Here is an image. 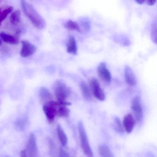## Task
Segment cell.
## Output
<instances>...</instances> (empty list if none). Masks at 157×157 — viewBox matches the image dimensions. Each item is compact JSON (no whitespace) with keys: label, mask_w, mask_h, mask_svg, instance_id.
I'll use <instances>...</instances> for the list:
<instances>
[{"label":"cell","mask_w":157,"mask_h":157,"mask_svg":"<svg viewBox=\"0 0 157 157\" xmlns=\"http://www.w3.org/2000/svg\"><path fill=\"white\" fill-rule=\"evenodd\" d=\"M58 105V102L57 101H51L44 104L43 106V111L48 123L50 124H52L54 122L56 117Z\"/></svg>","instance_id":"cell-4"},{"label":"cell","mask_w":157,"mask_h":157,"mask_svg":"<svg viewBox=\"0 0 157 157\" xmlns=\"http://www.w3.org/2000/svg\"><path fill=\"white\" fill-rule=\"evenodd\" d=\"M0 38L5 43L10 44L16 45L19 43L17 37L3 32L0 33Z\"/></svg>","instance_id":"cell-14"},{"label":"cell","mask_w":157,"mask_h":157,"mask_svg":"<svg viewBox=\"0 0 157 157\" xmlns=\"http://www.w3.org/2000/svg\"><path fill=\"white\" fill-rule=\"evenodd\" d=\"M27 120L26 117H21L17 119L14 124L16 129L20 131L24 130L27 125Z\"/></svg>","instance_id":"cell-19"},{"label":"cell","mask_w":157,"mask_h":157,"mask_svg":"<svg viewBox=\"0 0 157 157\" xmlns=\"http://www.w3.org/2000/svg\"><path fill=\"white\" fill-rule=\"evenodd\" d=\"M25 150L27 157H39L36 137L33 133L30 134L26 145V149Z\"/></svg>","instance_id":"cell-5"},{"label":"cell","mask_w":157,"mask_h":157,"mask_svg":"<svg viewBox=\"0 0 157 157\" xmlns=\"http://www.w3.org/2000/svg\"><path fill=\"white\" fill-rule=\"evenodd\" d=\"M22 48L20 55L23 58H27L33 56L36 52L37 48L33 44L26 40L22 41Z\"/></svg>","instance_id":"cell-7"},{"label":"cell","mask_w":157,"mask_h":157,"mask_svg":"<svg viewBox=\"0 0 157 157\" xmlns=\"http://www.w3.org/2000/svg\"><path fill=\"white\" fill-rule=\"evenodd\" d=\"M57 132L60 143L63 146H66L67 143V137L62 127L60 125H58L57 127Z\"/></svg>","instance_id":"cell-16"},{"label":"cell","mask_w":157,"mask_h":157,"mask_svg":"<svg viewBox=\"0 0 157 157\" xmlns=\"http://www.w3.org/2000/svg\"><path fill=\"white\" fill-rule=\"evenodd\" d=\"M99 154L101 157H114L110 148L106 145H100L98 148Z\"/></svg>","instance_id":"cell-17"},{"label":"cell","mask_w":157,"mask_h":157,"mask_svg":"<svg viewBox=\"0 0 157 157\" xmlns=\"http://www.w3.org/2000/svg\"><path fill=\"white\" fill-rule=\"evenodd\" d=\"M131 107L136 120L137 122H140L143 116V113L140 99L139 97H136L134 98L132 101Z\"/></svg>","instance_id":"cell-8"},{"label":"cell","mask_w":157,"mask_h":157,"mask_svg":"<svg viewBox=\"0 0 157 157\" xmlns=\"http://www.w3.org/2000/svg\"><path fill=\"white\" fill-rule=\"evenodd\" d=\"M80 86L82 96L84 99L87 101H91L92 99V96L90 88H89L87 84L83 81L81 82Z\"/></svg>","instance_id":"cell-15"},{"label":"cell","mask_w":157,"mask_h":157,"mask_svg":"<svg viewBox=\"0 0 157 157\" xmlns=\"http://www.w3.org/2000/svg\"><path fill=\"white\" fill-rule=\"evenodd\" d=\"M21 157H28L25 149L22 150L21 151Z\"/></svg>","instance_id":"cell-26"},{"label":"cell","mask_w":157,"mask_h":157,"mask_svg":"<svg viewBox=\"0 0 157 157\" xmlns=\"http://www.w3.org/2000/svg\"><path fill=\"white\" fill-rule=\"evenodd\" d=\"M136 2L138 4H142L145 2V1H143V0H136Z\"/></svg>","instance_id":"cell-27"},{"label":"cell","mask_w":157,"mask_h":157,"mask_svg":"<svg viewBox=\"0 0 157 157\" xmlns=\"http://www.w3.org/2000/svg\"></svg>","instance_id":"cell-29"},{"label":"cell","mask_w":157,"mask_h":157,"mask_svg":"<svg viewBox=\"0 0 157 157\" xmlns=\"http://www.w3.org/2000/svg\"><path fill=\"white\" fill-rule=\"evenodd\" d=\"M10 21L13 25H17L21 21V12L20 10H16L13 12L10 16Z\"/></svg>","instance_id":"cell-20"},{"label":"cell","mask_w":157,"mask_h":157,"mask_svg":"<svg viewBox=\"0 0 157 157\" xmlns=\"http://www.w3.org/2000/svg\"><path fill=\"white\" fill-rule=\"evenodd\" d=\"M68 154L63 149L60 148L59 151L58 155L57 157H68Z\"/></svg>","instance_id":"cell-24"},{"label":"cell","mask_w":157,"mask_h":157,"mask_svg":"<svg viewBox=\"0 0 157 157\" xmlns=\"http://www.w3.org/2000/svg\"><path fill=\"white\" fill-rule=\"evenodd\" d=\"M13 10V8L12 7H9L3 10H0V25L1 23L6 19L8 14Z\"/></svg>","instance_id":"cell-21"},{"label":"cell","mask_w":157,"mask_h":157,"mask_svg":"<svg viewBox=\"0 0 157 157\" xmlns=\"http://www.w3.org/2000/svg\"><path fill=\"white\" fill-rule=\"evenodd\" d=\"M39 97L41 101L44 104L51 101L52 95L49 90L44 87H41L39 90Z\"/></svg>","instance_id":"cell-13"},{"label":"cell","mask_w":157,"mask_h":157,"mask_svg":"<svg viewBox=\"0 0 157 157\" xmlns=\"http://www.w3.org/2000/svg\"><path fill=\"white\" fill-rule=\"evenodd\" d=\"M21 2L24 13L33 25L37 29H44L46 26L45 21L33 6L25 1H21Z\"/></svg>","instance_id":"cell-1"},{"label":"cell","mask_w":157,"mask_h":157,"mask_svg":"<svg viewBox=\"0 0 157 157\" xmlns=\"http://www.w3.org/2000/svg\"><path fill=\"white\" fill-rule=\"evenodd\" d=\"M78 128L82 151L87 157H94L93 152L90 146L88 136L82 122H80L78 123Z\"/></svg>","instance_id":"cell-3"},{"label":"cell","mask_w":157,"mask_h":157,"mask_svg":"<svg viewBox=\"0 0 157 157\" xmlns=\"http://www.w3.org/2000/svg\"><path fill=\"white\" fill-rule=\"evenodd\" d=\"M90 89L94 95L101 101H104L105 95L102 89L100 87L98 80L95 78L91 79L90 81Z\"/></svg>","instance_id":"cell-6"},{"label":"cell","mask_w":157,"mask_h":157,"mask_svg":"<svg viewBox=\"0 0 157 157\" xmlns=\"http://www.w3.org/2000/svg\"><path fill=\"white\" fill-rule=\"evenodd\" d=\"M64 27L66 29L70 31H75L78 32H81L80 27L78 23L74 21L69 20L64 25Z\"/></svg>","instance_id":"cell-18"},{"label":"cell","mask_w":157,"mask_h":157,"mask_svg":"<svg viewBox=\"0 0 157 157\" xmlns=\"http://www.w3.org/2000/svg\"><path fill=\"white\" fill-rule=\"evenodd\" d=\"M54 90L58 101L65 102L71 94V90L64 81L59 80L55 82Z\"/></svg>","instance_id":"cell-2"},{"label":"cell","mask_w":157,"mask_h":157,"mask_svg":"<svg viewBox=\"0 0 157 157\" xmlns=\"http://www.w3.org/2000/svg\"><path fill=\"white\" fill-rule=\"evenodd\" d=\"M156 2V1L155 0H152V1H146L145 2H146L147 5H150V6H153L154 5L155 2Z\"/></svg>","instance_id":"cell-25"},{"label":"cell","mask_w":157,"mask_h":157,"mask_svg":"<svg viewBox=\"0 0 157 157\" xmlns=\"http://www.w3.org/2000/svg\"><path fill=\"white\" fill-rule=\"evenodd\" d=\"M67 52L69 54L76 55L78 52L77 42L74 36H70L67 44Z\"/></svg>","instance_id":"cell-12"},{"label":"cell","mask_w":157,"mask_h":157,"mask_svg":"<svg viewBox=\"0 0 157 157\" xmlns=\"http://www.w3.org/2000/svg\"><path fill=\"white\" fill-rule=\"evenodd\" d=\"M135 123L136 121L135 118L131 114L126 115L124 117L123 123V127L125 131L128 134L131 133L133 130Z\"/></svg>","instance_id":"cell-10"},{"label":"cell","mask_w":157,"mask_h":157,"mask_svg":"<svg viewBox=\"0 0 157 157\" xmlns=\"http://www.w3.org/2000/svg\"><path fill=\"white\" fill-rule=\"evenodd\" d=\"M124 77L126 82L130 86H135L136 84V77L132 69L129 66H126L124 70Z\"/></svg>","instance_id":"cell-11"},{"label":"cell","mask_w":157,"mask_h":157,"mask_svg":"<svg viewBox=\"0 0 157 157\" xmlns=\"http://www.w3.org/2000/svg\"><path fill=\"white\" fill-rule=\"evenodd\" d=\"M2 43V41L1 39L0 38V46L1 45Z\"/></svg>","instance_id":"cell-28"},{"label":"cell","mask_w":157,"mask_h":157,"mask_svg":"<svg viewBox=\"0 0 157 157\" xmlns=\"http://www.w3.org/2000/svg\"><path fill=\"white\" fill-rule=\"evenodd\" d=\"M151 38L152 41L156 44L157 43V27L156 24L154 25L151 31Z\"/></svg>","instance_id":"cell-23"},{"label":"cell","mask_w":157,"mask_h":157,"mask_svg":"<svg viewBox=\"0 0 157 157\" xmlns=\"http://www.w3.org/2000/svg\"><path fill=\"white\" fill-rule=\"evenodd\" d=\"M97 73L101 79L105 82H111L112 75L107 69L105 63L101 62L99 64L97 67Z\"/></svg>","instance_id":"cell-9"},{"label":"cell","mask_w":157,"mask_h":157,"mask_svg":"<svg viewBox=\"0 0 157 157\" xmlns=\"http://www.w3.org/2000/svg\"><path fill=\"white\" fill-rule=\"evenodd\" d=\"M113 128L116 131L120 133L124 131V127L123 124L121 123L119 117L117 116L114 117V119Z\"/></svg>","instance_id":"cell-22"}]
</instances>
